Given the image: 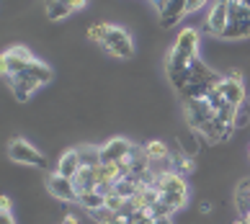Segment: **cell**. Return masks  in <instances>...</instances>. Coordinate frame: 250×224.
<instances>
[{"label":"cell","mask_w":250,"mask_h":224,"mask_svg":"<svg viewBox=\"0 0 250 224\" xmlns=\"http://www.w3.org/2000/svg\"><path fill=\"white\" fill-rule=\"evenodd\" d=\"M145 152H147V157H150L152 163H168L170 160L168 144L160 142V139H150V142L145 144Z\"/></svg>","instance_id":"17"},{"label":"cell","mask_w":250,"mask_h":224,"mask_svg":"<svg viewBox=\"0 0 250 224\" xmlns=\"http://www.w3.org/2000/svg\"><path fill=\"white\" fill-rule=\"evenodd\" d=\"M235 201H237V211L240 217H245L250 211V178H243L235 188Z\"/></svg>","instance_id":"18"},{"label":"cell","mask_w":250,"mask_h":224,"mask_svg":"<svg viewBox=\"0 0 250 224\" xmlns=\"http://www.w3.org/2000/svg\"><path fill=\"white\" fill-rule=\"evenodd\" d=\"M222 39H229V41L250 39V3H245V0H229V23Z\"/></svg>","instance_id":"2"},{"label":"cell","mask_w":250,"mask_h":224,"mask_svg":"<svg viewBox=\"0 0 250 224\" xmlns=\"http://www.w3.org/2000/svg\"><path fill=\"white\" fill-rule=\"evenodd\" d=\"M152 185L160 193H186L188 196V183L178 170H163L152 178Z\"/></svg>","instance_id":"11"},{"label":"cell","mask_w":250,"mask_h":224,"mask_svg":"<svg viewBox=\"0 0 250 224\" xmlns=\"http://www.w3.org/2000/svg\"><path fill=\"white\" fill-rule=\"evenodd\" d=\"M183 16H188V0H168V5L157 13L163 29H173Z\"/></svg>","instance_id":"13"},{"label":"cell","mask_w":250,"mask_h":224,"mask_svg":"<svg viewBox=\"0 0 250 224\" xmlns=\"http://www.w3.org/2000/svg\"><path fill=\"white\" fill-rule=\"evenodd\" d=\"M227 23H229V0H217L207 13V31L214 39H222L227 31Z\"/></svg>","instance_id":"9"},{"label":"cell","mask_w":250,"mask_h":224,"mask_svg":"<svg viewBox=\"0 0 250 224\" xmlns=\"http://www.w3.org/2000/svg\"><path fill=\"white\" fill-rule=\"evenodd\" d=\"M114 214H116V211H111V209H106V206H104V209L93 211V214H90V217H93V222H98V224H106V222H108L111 217H114Z\"/></svg>","instance_id":"25"},{"label":"cell","mask_w":250,"mask_h":224,"mask_svg":"<svg viewBox=\"0 0 250 224\" xmlns=\"http://www.w3.org/2000/svg\"><path fill=\"white\" fill-rule=\"evenodd\" d=\"M62 224H78V219L72 217V214H67V217H64V222H62Z\"/></svg>","instance_id":"33"},{"label":"cell","mask_w":250,"mask_h":224,"mask_svg":"<svg viewBox=\"0 0 250 224\" xmlns=\"http://www.w3.org/2000/svg\"><path fill=\"white\" fill-rule=\"evenodd\" d=\"M106 224H129V217H124L122 211H116L114 217H111V219L106 222Z\"/></svg>","instance_id":"28"},{"label":"cell","mask_w":250,"mask_h":224,"mask_svg":"<svg viewBox=\"0 0 250 224\" xmlns=\"http://www.w3.org/2000/svg\"><path fill=\"white\" fill-rule=\"evenodd\" d=\"M101 46L106 49V54H111V57H116V60H129L134 54L132 36H129V31L122 29V26H111L106 41L101 44Z\"/></svg>","instance_id":"5"},{"label":"cell","mask_w":250,"mask_h":224,"mask_svg":"<svg viewBox=\"0 0 250 224\" xmlns=\"http://www.w3.org/2000/svg\"><path fill=\"white\" fill-rule=\"evenodd\" d=\"M245 222H248V224H250V211H248V214H245Z\"/></svg>","instance_id":"35"},{"label":"cell","mask_w":250,"mask_h":224,"mask_svg":"<svg viewBox=\"0 0 250 224\" xmlns=\"http://www.w3.org/2000/svg\"><path fill=\"white\" fill-rule=\"evenodd\" d=\"M80 167H83V160H80V152L75 147V149H67V152L60 157V163H57L54 170H57L60 175H64V178H75Z\"/></svg>","instance_id":"15"},{"label":"cell","mask_w":250,"mask_h":224,"mask_svg":"<svg viewBox=\"0 0 250 224\" xmlns=\"http://www.w3.org/2000/svg\"><path fill=\"white\" fill-rule=\"evenodd\" d=\"M248 108H250V96H248Z\"/></svg>","instance_id":"36"},{"label":"cell","mask_w":250,"mask_h":224,"mask_svg":"<svg viewBox=\"0 0 250 224\" xmlns=\"http://www.w3.org/2000/svg\"><path fill=\"white\" fill-rule=\"evenodd\" d=\"M201 211H204V214L211 211V204H209V201H204V204H201Z\"/></svg>","instance_id":"34"},{"label":"cell","mask_w":250,"mask_h":224,"mask_svg":"<svg viewBox=\"0 0 250 224\" xmlns=\"http://www.w3.org/2000/svg\"><path fill=\"white\" fill-rule=\"evenodd\" d=\"M108 31H111V23L98 21V23H93V26L88 29V39H90V41H96V44H104V41H106V36H108Z\"/></svg>","instance_id":"21"},{"label":"cell","mask_w":250,"mask_h":224,"mask_svg":"<svg viewBox=\"0 0 250 224\" xmlns=\"http://www.w3.org/2000/svg\"><path fill=\"white\" fill-rule=\"evenodd\" d=\"M199 44H201V34L196 29H191V26H186V29H181L178 36H175L173 52H178L188 60H196L199 57Z\"/></svg>","instance_id":"12"},{"label":"cell","mask_w":250,"mask_h":224,"mask_svg":"<svg viewBox=\"0 0 250 224\" xmlns=\"http://www.w3.org/2000/svg\"><path fill=\"white\" fill-rule=\"evenodd\" d=\"M64 3L70 5V11H72V13H78V11H83V8L88 5V0H64Z\"/></svg>","instance_id":"26"},{"label":"cell","mask_w":250,"mask_h":224,"mask_svg":"<svg viewBox=\"0 0 250 224\" xmlns=\"http://www.w3.org/2000/svg\"><path fill=\"white\" fill-rule=\"evenodd\" d=\"M183 114H186L188 126L193 129V132H199V134L217 119V114L207 103V98H183Z\"/></svg>","instance_id":"3"},{"label":"cell","mask_w":250,"mask_h":224,"mask_svg":"<svg viewBox=\"0 0 250 224\" xmlns=\"http://www.w3.org/2000/svg\"><path fill=\"white\" fill-rule=\"evenodd\" d=\"M47 191H49L57 201H64V204H78V199H80V193H78V188H75V181H72V178H64V175H60L57 170L49 173Z\"/></svg>","instance_id":"7"},{"label":"cell","mask_w":250,"mask_h":224,"mask_svg":"<svg viewBox=\"0 0 250 224\" xmlns=\"http://www.w3.org/2000/svg\"><path fill=\"white\" fill-rule=\"evenodd\" d=\"M0 224H16V219L11 217V214H5V211H0Z\"/></svg>","instance_id":"30"},{"label":"cell","mask_w":250,"mask_h":224,"mask_svg":"<svg viewBox=\"0 0 250 224\" xmlns=\"http://www.w3.org/2000/svg\"><path fill=\"white\" fill-rule=\"evenodd\" d=\"M150 3L155 5V11H157V13H160V11H163V8H165V5H168V0H150Z\"/></svg>","instance_id":"31"},{"label":"cell","mask_w":250,"mask_h":224,"mask_svg":"<svg viewBox=\"0 0 250 224\" xmlns=\"http://www.w3.org/2000/svg\"><path fill=\"white\" fill-rule=\"evenodd\" d=\"M152 224H173V219H170V217H155Z\"/></svg>","instance_id":"32"},{"label":"cell","mask_w":250,"mask_h":224,"mask_svg":"<svg viewBox=\"0 0 250 224\" xmlns=\"http://www.w3.org/2000/svg\"><path fill=\"white\" fill-rule=\"evenodd\" d=\"M70 13L72 11L64 0H47V18H52V21H62V18H67Z\"/></svg>","instance_id":"20"},{"label":"cell","mask_w":250,"mask_h":224,"mask_svg":"<svg viewBox=\"0 0 250 224\" xmlns=\"http://www.w3.org/2000/svg\"><path fill=\"white\" fill-rule=\"evenodd\" d=\"M0 211L11 214V199H8V196H3V199H0Z\"/></svg>","instance_id":"29"},{"label":"cell","mask_w":250,"mask_h":224,"mask_svg":"<svg viewBox=\"0 0 250 224\" xmlns=\"http://www.w3.org/2000/svg\"><path fill=\"white\" fill-rule=\"evenodd\" d=\"M36 57L26 49V46H11V49H5L3 52V60H0V67H3V75H5V80L8 78H13V75H18V72H23L29 64L34 62Z\"/></svg>","instance_id":"6"},{"label":"cell","mask_w":250,"mask_h":224,"mask_svg":"<svg viewBox=\"0 0 250 224\" xmlns=\"http://www.w3.org/2000/svg\"><path fill=\"white\" fill-rule=\"evenodd\" d=\"M124 206H126V199H124V196H119V193H114V191L106 193V209H111V211H122Z\"/></svg>","instance_id":"22"},{"label":"cell","mask_w":250,"mask_h":224,"mask_svg":"<svg viewBox=\"0 0 250 224\" xmlns=\"http://www.w3.org/2000/svg\"><path fill=\"white\" fill-rule=\"evenodd\" d=\"M72 181H75L78 193H90V191H98L101 188V183H98V167H90V165H83Z\"/></svg>","instance_id":"14"},{"label":"cell","mask_w":250,"mask_h":224,"mask_svg":"<svg viewBox=\"0 0 250 224\" xmlns=\"http://www.w3.org/2000/svg\"><path fill=\"white\" fill-rule=\"evenodd\" d=\"M134 149V142H129L124 137H114L108 142L101 144V165L104 163H124Z\"/></svg>","instance_id":"10"},{"label":"cell","mask_w":250,"mask_h":224,"mask_svg":"<svg viewBox=\"0 0 250 224\" xmlns=\"http://www.w3.org/2000/svg\"><path fill=\"white\" fill-rule=\"evenodd\" d=\"M248 155H250V147H248Z\"/></svg>","instance_id":"37"},{"label":"cell","mask_w":250,"mask_h":224,"mask_svg":"<svg viewBox=\"0 0 250 224\" xmlns=\"http://www.w3.org/2000/svg\"><path fill=\"white\" fill-rule=\"evenodd\" d=\"M78 204H80V206L85 209L88 214H93V211H98V209H104V206H106V193H104V191H90V193H80Z\"/></svg>","instance_id":"16"},{"label":"cell","mask_w":250,"mask_h":224,"mask_svg":"<svg viewBox=\"0 0 250 224\" xmlns=\"http://www.w3.org/2000/svg\"><path fill=\"white\" fill-rule=\"evenodd\" d=\"M78 152H80L83 165H90V167L101 165V147H96V144H80Z\"/></svg>","instance_id":"19"},{"label":"cell","mask_w":250,"mask_h":224,"mask_svg":"<svg viewBox=\"0 0 250 224\" xmlns=\"http://www.w3.org/2000/svg\"><path fill=\"white\" fill-rule=\"evenodd\" d=\"M8 157H11L13 163L31 165V167H39V170H47L49 167L47 157H44L31 142H26V139H13V142L8 144Z\"/></svg>","instance_id":"4"},{"label":"cell","mask_w":250,"mask_h":224,"mask_svg":"<svg viewBox=\"0 0 250 224\" xmlns=\"http://www.w3.org/2000/svg\"><path fill=\"white\" fill-rule=\"evenodd\" d=\"M52 82V67H47L42 60H34L23 72L8 78V85H11V93L16 101H29L42 85Z\"/></svg>","instance_id":"1"},{"label":"cell","mask_w":250,"mask_h":224,"mask_svg":"<svg viewBox=\"0 0 250 224\" xmlns=\"http://www.w3.org/2000/svg\"><path fill=\"white\" fill-rule=\"evenodd\" d=\"M209 0H188V13H196V11H201L204 5H207Z\"/></svg>","instance_id":"27"},{"label":"cell","mask_w":250,"mask_h":224,"mask_svg":"<svg viewBox=\"0 0 250 224\" xmlns=\"http://www.w3.org/2000/svg\"><path fill=\"white\" fill-rule=\"evenodd\" d=\"M193 167H196V165H193V157H191V155H183L181 160H178V167H175V170L183 175V173H191Z\"/></svg>","instance_id":"24"},{"label":"cell","mask_w":250,"mask_h":224,"mask_svg":"<svg viewBox=\"0 0 250 224\" xmlns=\"http://www.w3.org/2000/svg\"><path fill=\"white\" fill-rule=\"evenodd\" d=\"M245 126H250V108H248V103L240 106L237 116H235V129H245Z\"/></svg>","instance_id":"23"},{"label":"cell","mask_w":250,"mask_h":224,"mask_svg":"<svg viewBox=\"0 0 250 224\" xmlns=\"http://www.w3.org/2000/svg\"><path fill=\"white\" fill-rule=\"evenodd\" d=\"M219 90H222V96H225V101L229 106H245L248 103V93H245V85H243V75H240L237 70L229 72V78H222L219 82Z\"/></svg>","instance_id":"8"}]
</instances>
